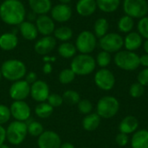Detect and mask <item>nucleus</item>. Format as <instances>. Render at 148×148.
<instances>
[{
    "label": "nucleus",
    "instance_id": "nucleus-1",
    "mask_svg": "<svg viewBox=\"0 0 148 148\" xmlns=\"http://www.w3.org/2000/svg\"><path fill=\"white\" fill-rule=\"evenodd\" d=\"M25 16L26 9L20 0H4L0 4V18L8 25H19Z\"/></svg>",
    "mask_w": 148,
    "mask_h": 148
},
{
    "label": "nucleus",
    "instance_id": "nucleus-2",
    "mask_svg": "<svg viewBox=\"0 0 148 148\" xmlns=\"http://www.w3.org/2000/svg\"><path fill=\"white\" fill-rule=\"evenodd\" d=\"M0 70L3 78L12 82L22 80L27 74L26 65L17 59H9L4 61L1 65Z\"/></svg>",
    "mask_w": 148,
    "mask_h": 148
},
{
    "label": "nucleus",
    "instance_id": "nucleus-3",
    "mask_svg": "<svg viewBox=\"0 0 148 148\" xmlns=\"http://www.w3.org/2000/svg\"><path fill=\"white\" fill-rule=\"evenodd\" d=\"M114 64L117 68L125 71H134L141 66L140 56L134 51L121 49L114 54Z\"/></svg>",
    "mask_w": 148,
    "mask_h": 148
},
{
    "label": "nucleus",
    "instance_id": "nucleus-4",
    "mask_svg": "<svg viewBox=\"0 0 148 148\" xmlns=\"http://www.w3.org/2000/svg\"><path fill=\"white\" fill-rule=\"evenodd\" d=\"M95 58L89 54H79L73 57L70 69L76 75L86 76L91 75L96 69Z\"/></svg>",
    "mask_w": 148,
    "mask_h": 148
},
{
    "label": "nucleus",
    "instance_id": "nucleus-5",
    "mask_svg": "<svg viewBox=\"0 0 148 148\" xmlns=\"http://www.w3.org/2000/svg\"><path fill=\"white\" fill-rule=\"evenodd\" d=\"M119 100L113 95H105L99 99L96 103V114L101 119H111L120 111Z\"/></svg>",
    "mask_w": 148,
    "mask_h": 148
},
{
    "label": "nucleus",
    "instance_id": "nucleus-6",
    "mask_svg": "<svg viewBox=\"0 0 148 148\" xmlns=\"http://www.w3.org/2000/svg\"><path fill=\"white\" fill-rule=\"evenodd\" d=\"M5 129L6 140L13 146H18L22 144L28 135L27 122L24 121H13Z\"/></svg>",
    "mask_w": 148,
    "mask_h": 148
},
{
    "label": "nucleus",
    "instance_id": "nucleus-7",
    "mask_svg": "<svg viewBox=\"0 0 148 148\" xmlns=\"http://www.w3.org/2000/svg\"><path fill=\"white\" fill-rule=\"evenodd\" d=\"M122 8L125 15L134 19H140L147 16L148 5L147 0H123Z\"/></svg>",
    "mask_w": 148,
    "mask_h": 148
},
{
    "label": "nucleus",
    "instance_id": "nucleus-8",
    "mask_svg": "<svg viewBox=\"0 0 148 148\" xmlns=\"http://www.w3.org/2000/svg\"><path fill=\"white\" fill-rule=\"evenodd\" d=\"M97 43V37L94 32L89 30H83L77 36L75 45L80 54L90 55L95 49Z\"/></svg>",
    "mask_w": 148,
    "mask_h": 148
},
{
    "label": "nucleus",
    "instance_id": "nucleus-9",
    "mask_svg": "<svg viewBox=\"0 0 148 148\" xmlns=\"http://www.w3.org/2000/svg\"><path fill=\"white\" fill-rule=\"evenodd\" d=\"M124 38L119 33H108L99 39L98 44L101 50L107 51L110 54L117 53L123 48Z\"/></svg>",
    "mask_w": 148,
    "mask_h": 148
},
{
    "label": "nucleus",
    "instance_id": "nucleus-10",
    "mask_svg": "<svg viewBox=\"0 0 148 148\" xmlns=\"http://www.w3.org/2000/svg\"><path fill=\"white\" fill-rule=\"evenodd\" d=\"M94 82L96 87L101 90L110 91L114 88L116 79L114 73L110 69L106 68L100 69L95 72L94 75Z\"/></svg>",
    "mask_w": 148,
    "mask_h": 148
},
{
    "label": "nucleus",
    "instance_id": "nucleus-11",
    "mask_svg": "<svg viewBox=\"0 0 148 148\" xmlns=\"http://www.w3.org/2000/svg\"><path fill=\"white\" fill-rule=\"evenodd\" d=\"M11 117L15 121L27 122L31 115V108L25 101H13L10 106Z\"/></svg>",
    "mask_w": 148,
    "mask_h": 148
},
{
    "label": "nucleus",
    "instance_id": "nucleus-12",
    "mask_svg": "<svg viewBox=\"0 0 148 148\" xmlns=\"http://www.w3.org/2000/svg\"><path fill=\"white\" fill-rule=\"evenodd\" d=\"M30 95V85L23 79L12 82L9 95L13 101H25Z\"/></svg>",
    "mask_w": 148,
    "mask_h": 148
},
{
    "label": "nucleus",
    "instance_id": "nucleus-13",
    "mask_svg": "<svg viewBox=\"0 0 148 148\" xmlns=\"http://www.w3.org/2000/svg\"><path fill=\"white\" fill-rule=\"evenodd\" d=\"M50 90L48 83L42 80H37L30 85V95L29 96L36 102L47 101Z\"/></svg>",
    "mask_w": 148,
    "mask_h": 148
},
{
    "label": "nucleus",
    "instance_id": "nucleus-14",
    "mask_svg": "<svg viewBox=\"0 0 148 148\" xmlns=\"http://www.w3.org/2000/svg\"><path fill=\"white\" fill-rule=\"evenodd\" d=\"M62 143L60 135L52 130L44 131L37 138L38 148H60Z\"/></svg>",
    "mask_w": 148,
    "mask_h": 148
},
{
    "label": "nucleus",
    "instance_id": "nucleus-15",
    "mask_svg": "<svg viewBox=\"0 0 148 148\" xmlns=\"http://www.w3.org/2000/svg\"><path fill=\"white\" fill-rule=\"evenodd\" d=\"M51 18L58 23L68 22L72 16V9L69 4L59 3L51 8Z\"/></svg>",
    "mask_w": 148,
    "mask_h": 148
},
{
    "label": "nucleus",
    "instance_id": "nucleus-16",
    "mask_svg": "<svg viewBox=\"0 0 148 148\" xmlns=\"http://www.w3.org/2000/svg\"><path fill=\"white\" fill-rule=\"evenodd\" d=\"M56 46V38L52 36H45L40 38L34 46L35 51L41 56H47Z\"/></svg>",
    "mask_w": 148,
    "mask_h": 148
},
{
    "label": "nucleus",
    "instance_id": "nucleus-17",
    "mask_svg": "<svg viewBox=\"0 0 148 148\" xmlns=\"http://www.w3.org/2000/svg\"><path fill=\"white\" fill-rule=\"evenodd\" d=\"M36 26L38 33L42 34L43 36H51V34H53L56 29L55 21L47 15H40L36 18Z\"/></svg>",
    "mask_w": 148,
    "mask_h": 148
},
{
    "label": "nucleus",
    "instance_id": "nucleus-18",
    "mask_svg": "<svg viewBox=\"0 0 148 148\" xmlns=\"http://www.w3.org/2000/svg\"><path fill=\"white\" fill-rule=\"evenodd\" d=\"M123 42V47L126 50L135 52L143 44V38L137 31H131L126 35Z\"/></svg>",
    "mask_w": 148,
    "mask_h": 148
},
{
    "label": "nucleus",
    "instance_id": "nucleus-19",
    "mask_svg": "<svg viewBox=\"0 0 148 148\" xmlns=\"http://www.w3.org/2000/svg\"><path fill=\"white\" fill-rule=\"evenodd\" d=\"M139 121L134 115H127L125 116L119 124V131L120 133L126 134L127 135H132L139 129Z\"/></svg>",
    "mask_w": 148,
    "mask_h": 148
},
{
    "label": "nucleus",
    "instance_id": "nucleus-20",
    "mask_svg": "<svg viewBox=\"0 0 148 148\" xmlns=\"http://www.w3.org/2000/svg\"><path fill=\"white\" fill-rule=\"evenodd\" d=\"M131 148H148V131L147 129H138L130 139Z\"/></svg>",
    "mask_w": 148,
    "mask_h": 148
},
{
    "label": "nucleus",
    "instance_id": "nucleus-21",
    "mask_svg": "<svg viewBox=\"0 0 148 148\" xmlns=\"http://www.w3.org/2000/svg\"><path fill=\"white\" fill-rule=\"evenodd\" d=\"M75 9L80 16H89L93 15L97 9L96 0H78Z\"/></svg>",
    "mask_w": 148,
    "mask_h": 148
},
{
    "label": "nucleus",
    "instance_id": "nucleus-22",
    "mask_svg": "<svg viewBox=\"0 0 148 148\" xmlns=\"http://www.w3.org/2000/svg\"><path fill=\"white\" fill-rule=\"evenodd\" d=\"M18 38L16 34L6 32L0 36V49L4 51H10L16 48Z\"/></svg>",
    "mask_w": 148,
    "mask_h": 148
},
{
    "label": "nucleus",
    "instance_id": "nucleus-23",
    "mask_svg": "<svg viewBox=\"0 0 148 148\" xmlns=\"http://www.w3.org/2000/svg\"><path fill=\"white\" fill-rule=\"evenodd\" d=\"M29 5L33 13L39 16L47 15L52 8V3L50 0H29Z\"/></svg>",
    "mask_w": 148,
    "mask_h": 148
},
{
    "label": "nucleus",
    "instance_id": "nucleus-24",
    "mask_svg": "<svg viewBox=\"0 0 148 148\" xmlns=\"http://www.w3.org/2000/svg\"><path fill=\"white\" fill-rule=\"evenodd\" d=\"M101 118L96 113H91L89 114L84 115L82 121V128L87 132L95 131L101 125Z\"/></svg>",
    "mask_w": 148,
    "mask_h": 148
},
{
    "label": "nucleus",
    "instance_id": "nucleus-25",
    "mask_svg": "<svg viewBox=\"0 0 148 148\" xmlns=\"http://www.w3.org/2000/svg\"><path fill=\"white\" fill-rule=\"evenodd\" d=\"M19 29L21 32L22 36L28 41H33L37 37L38 30L36 26L29 21H23L22 23L19 24Z\"/></svg>",
    "mask_w": 148,
    "mask_h": 148
},
{
    "label": "nucleus",
    "instance_id": "nucleus-26",
    "mask_svg": "<svg viewBox=\"0 0 148 148\" xmlns=\"http://www.w3.org/2000/svg\"><path fill=\"white\" fill-rule=\"evenodd\" d=\"M58 54L60 56L65 59H70L76 56V47L75 44L69 42H64L61 43L57 49Z\"/></svg>",
    "mask_w": 148,
    "mask_h": 148
},
{
    "label": "nucleus",
    "instance_id": "nucleus-27",
    "mask_svg": "<svg viewBox=\"0 0 148 148\" xmlns=\"http://www.w3.org/2000/svg\"><path fill=\"white\" fill-rule=\"evenodd\" d=\"M97 8L105 13H113L116 11L120 5L121 0H96Z\"/></svg>",
    "mask_w": 148,
    "mask_h": 148
},
{
    "label": "nucleus",
    "instance_id": "nucleus-28",
    "mask_svg": "<svg viewBox=\"0 0 148 148\" xmlns=\"http://www.w3.org/2000/svg\"><path fill=\"white\" fill-rule=\"evenodd\" d=\"M135 25V22L134 19L129 16L124 15L122 16L117 23V27L118 29L121 33H124V34H127L131 31H133V29L134 28Z\"/></svg>",
    "mask_w": 148,
    "mask_h": 148
},
{
    "label": "nucleus",
    "instance_id": "nucleus-29",
    "mask_svg": "<svg viewBox=\"0 0 148 148\" xmlns=\"http://www.w3.org/2000/svg\"><path fill=\"white\" fill-rule=\"evenodd\" d=\"M109 29V23L105 17L98 18L94 23V34L97 38H101L108 34Z\"/></svg>",
    "mask_w": 148,
    "mask_h": 148
},
{
    "label": "nucleus",
    "instance_id": "nucleus-30",
    "mask_svg": "<svg viewBox=\"0 0 148 148\" xmlns=\"http://www.w3.org/2000/svg\"><path fill=\"white\" fill-rule=\"evenodd\" d=\"M54 109L55 108H52L47 101L40 102L35 108V114L39 119L45 120L52 115Z\"/></svg>",
    "mask_w": 148,
    "mask_h": 148
},
{
    "label": "nucleus",
    "instance_id": "nucleus-31",
    "mask_svg": "<svg viewBox=\"0 0 148 148\" xmlns=\"http://www.w3.org/2000/svg\"><path fill=\"white\" fill-rule=\"evenodd\" d=\"M54 37L62 42L69 41L73 36V30L68 26L58 27L54 31Z\"/></svg>",
    "mask_w": 148,
    "mask_h": 148
},
{
    "label": "nucleus",
    "instance_id": "nucleus-32",
    "mask_svg": "<svg viewBox=\"0 0 148 148\" xmlns=\"http://www.w3.org/2000/svg\"><path fill=\"white\" fill-rule=\"evenodd\" d=\"M28 134L32 137H39L45 130L42 124L37 121H30L27 123Z\"/></svg>",
    "mask_w": 148,
    "mask_h": 148
},
{
    "label": "nucleus",
    "instance_id": "nucleus-33",
    "mask_svg": "<svg viewBox=\"0 0 148 148\" xmlns=\"http://www.w3.org/2000/svg\"><path fill=\"white\" fill-rule=\"evenodd\" d=\"M112 62V56L110 53L101 50L100 51L96 57H95V62L96 65L99 66L101 69H106L108 68Z\"/></svg>",
    "mask_w": 148,
    "mask_h": 148
},
{
    "label": "nucleus",
    "instance_id": "nucleus-34",
    "mask_svg": "<svg viewBox=\"0 0 148 148\" xmlns=\"http://www.w3.org/2000/svg\"><path fill=\"white\" fill-rule=\"evenodd\" d=\"M63 101L69 105H77L81 101L80 94L74 89H68L62 94Z\"/></svg>",
    "mask_w": 148,
    "mask_h": 148
},
{
    "label": "nucleus",
    "instance_id": "nucleus-35",
    "mask_svg": "<svg viewBox=\"0 0 148 148\" xmlns=\"http://www.w3.org/2000/svg\"><path fill=\"white\" fill-rule=\"evenodd\" d=\"M75 76L76 75L74 73V71L70 68L64 69L59 73L58 80L61 84L67 85V84H70L71 82H73L74 80L75 79Z\"/></svg>",
    "mask_w": 148,
    "mask_h": 148
},
{
    "label": "nucleus",
    "instance_id": "nucleus-36",
    "mask_svg": "<svg viewBox=\"0 0 148 148\" xmlns=\"http://www.w3.org/2000/svg\"><path fill=\"white\" fill-rule=\"evenodd\" d=\"M77 109L80 112V114L83 115H87L93 113L94 105L88 99H81V101L77 104Z\"/></svg>",
    "mask_w": 148,
    "mask_h": 148
},
{
    "label": "nucleus",
    "instance_id": "nucleus-37",
    "mask_svg": "<svg viewBox=\"0 0 148 148\" xmlns=\"http://www.w3.org/2000/svg\"><path fill=\"white\" fill-rule=\"evenodd\" d=\"M128 93H129V95H130L132 98H134V99L140 98V97L144 95V93H145V87L142 86V85H141L140 83H139L138 82H134V83L131 84V86L129 87Z\"/></svg>",
    "mask_w": 148,
    "mask_h": 148
},
{
    "label": "nucleus",
    "instance_id": "nucleus-38",
    "mask_svg": "<svg viewBox=\"0 0 148 148\" xmlns=\"http://www.w3.org/2000/svg\"><path fill=\"white\" fill-rule=\"evenodd\" d=\"M137 32L142 36L143 39H148V16L139 19L137 23Z\"/></svg>",
    "mask_w": 148,
    "mask_h": 148
},
{
    "label": "nucleus",
    "instance_id": "nucleus-39",
    "mask_svg": "<svg viewBox=\"0 0 148 148\" xmlns=\"http://www.w3.org/2000/svg\"><path fill=\"white\" fill-rule=\"evenodd\" d=\"M47 102L52 108H60L64 101H63L62 95H61L59 94H56V93H52V94H50L49 95V98L47 100Z\"/></svg>",
    "mask_w": 148,
    "mask_h": 148
},
{
    "label": "nucleus",
    "instance_id": "nucleus-40",
    "mask_svg": "<svg viewBox=\"0 0 148 148\" xmlns=\"http://www.w3.org/2000/svg\"><path fill=\"white\" fill-rule=\"evenodd\" d=\"M11 118L10 108L4 104H0V125L3 126L9 122Z\"/></svg>",
    "mask_w": 148,
    "mask_h": 148
},
{
    "label": "nucleus",
    "instance_id": "nucleus-41",
    "mask_svg": "<svg viewBox=\"0 0 148 148\" xmlns=\"http://www.w3.org/2000/svg\"><path fill=\"white\" fill-rule=\"evenodd\" d=\"M130 142V138L129 135L123 134V133H119L116 137H115V143L121 147H127Z\"/></svg>",
    "mask_w": 148,
    "mask_h": 148
},
{
    "label": "nucleus",
    "instance_id": "nucleus-42",
    "mask_svg": "<svg viewBox=\"0 0 148 148\" xmlns=\"http://www.w3.org/2000/svg\"><path fill=\"white\" fill-rule=\"evenodd\" d=\"M137 82L145 88L148 87V68L141 69L137 75Z\"/></svg>",
    "mask_w": 148,
    "mask_h": 148
},
{
    "label": "nucleus",
    "instance_id": "nucleus-43",
    "mask_svg": "<svg viewBox=\"0 0 148 148\" xmlns=\"http://www.w3.org/2000/svg\"><path fill=\"white\" fill-rule=\"evenodd\" d=\"M24 80L29 84L31 85L32 83H34L35 82L37 81V75L33 72V71H30V72H27V74L25 75L24 76Z\"/></svg>",
    "mask_w": 148,
    "mask_h": 148
},
{
    "label": "nucleus",
    "instance_id": "nucleus-44",
    "mask_svg": "<svg viewBox=\"0 0 148 148\" xmlns=\"http://www.w3.org/2000/svg\"><path fill=\"white\" fill-rule=\"evenodd\" d=\"M6 141V129L0 125V145Z\"/></svg>",
    "mask_w": 148,
    "mask_h": 148
},
{
    "label": "nucleus",
    "instance_id": "nucleus-45",
    "mask_svg": "<svg viewBox=\"0 0 148 148\" xmlns=\"http://www.w3.org/2000/svg\"><path fill=\"white\" fill-rule=\"evenodd\" d=\"M52 70H53V67L51 65L50 62H45V64L43 65L42 67V71L45 75H49L52 73Z\"/></svg>",
    "mask_w": 148,
    "mask_h": 148
},
{
    "label": "nucleus",
    "instance_id": "nucleus-46",
    "mask_svg": "<svg viewBox=\"0 0 148 148\" xmlns=\"http://www.w3.org/2000/svg\"><path fill=\"white\" fill-rule=\"evenodd\" d=\"M140 63L144 68H148V55L144 54L140 56Z\"/></svg>",
    "mask_w": 148,
    "mask_h": 148
},
{
    "label": "nucleus",
    "instance_id": "nucleus-47",
    "mask_svg": "<svg viewBox=\"0 0 148 148\" xmlns=\"http://www.w3.org/2000/svg\"><path fill=\"white\" fill-rule=\"evenodd\" d=\"M60 148H75V147L70 142H63L62 143Z\"/></svg>",
    "mask_w": 148,
    "mask_h": 148
},
{
    "label": "nucleus",
    "instance_id": "nucleus-48",
    "mask_svg": "<svg viewBox=\"0 0 148 148\" xmlns=\"http://www.w3.org/2000/svg\"><path fill=\"white\" fill-rule=\"evenodd\" d=\"M43 61L45 62H55L56 61V57H50V56H44L43 57Z\"/></svg>",
    "mask_w": 148,
    "mask_h": 148
},
{
    "label": "nucleus",
    "instance_id": "nucleus-49",
    "mask_svg": "<svg viewBox=\"0 0 148 148\" xmlns=\"http://www.w3.org/2000/svg\"><path fill=\"white\" fill-rule=\"evenodd\" d=\"M142 46H143V49H144V51H145V54L148 55V39L145 40V41L143 42Z\"/></svg>",
    "mask_w": 148,
    "mask_h": 148
},
{
    "label": "nucleus",
    "instance_id": "nucleus-50",
    "mask_svg": "<svg viewBox=\"0 0 148 148\" xmlns=\"http://www.w3.org/2000/svg\"><path fill=\"white\" fill-rule=\"evenodd\" d=\"M60 2V3H65V4H68L71 0H58Z\"/></svg>",
    "mask_w": 148,
    "mask_h": 148
},
{
    "label": "nucleus",
    "instance_id": "nucleus-51",
    "mask_svg": "<svg viewBox=\"0 0 148 148\" xmlns=\"http://www.w3.org/2000/svg\"><path fill=\"white\" fill-rule=\"evenodd\" d=\"M0 148H10L8 145H6L5 143H3V144H2V145H0Z\"/></svg>",
    "mask_w": 148,
    "mask_h": 148
},
{
    "label": "nucleus",
    "instance_id": "nucleus-52",
    "mask_svg": "<svg viewBox=\"0 0 148 148\" xmlns=\"http://www.w3.org/2000/svg\"><path fill=\"white\" fill-rule=\"evenodd\" d=\"M2 78H3V75H2V73H1V70H0V82L2 81Z\"/></svg>",
    "mask_w": 148,
    "mask_h": 148
},
{
    "label": "nucleus",
    "instance_id": "nucleus-53",
    "mask_svg": "<svg viewBox=\"0 0 148 148\" xmlns=\"http://www.w3.org/2000/svg\"><path fill=\"white\" fill-rule=\"evenodd\" d=\"M147 131H148V125H147Z\"/></svg>",
    "mask_w": 148,
    "mask_h": 148
},
{
    "label": "nucleus",
    "instance_id": "nucleus-54",
    "mask_svg": "<svg viewBox=\"0 0 148 148\" xmlns=\"http://www.w3.org/2000/svg\"><path fill=\"white\" fill-rule=\"evenodd\" d=\"M82 148H90V147H82Z\"/></svg>",
    "mask_w": 148,
    "mask_h": 148
},
{
    "label": "nucleus",
    "instance_id": "nucleus-55",
    "mask_svg": "<svg viewBox=\"0 0 148 148\" xmlns=\"http://www.w3.org/2000/svg\"><path fill=\"white\" fill-rule=\"evenodd\" d=\"M147 5H148V0H147Z\"/></svg>",
    "mask_w": 148,
    "mask_h": 148
}]
</instances>
